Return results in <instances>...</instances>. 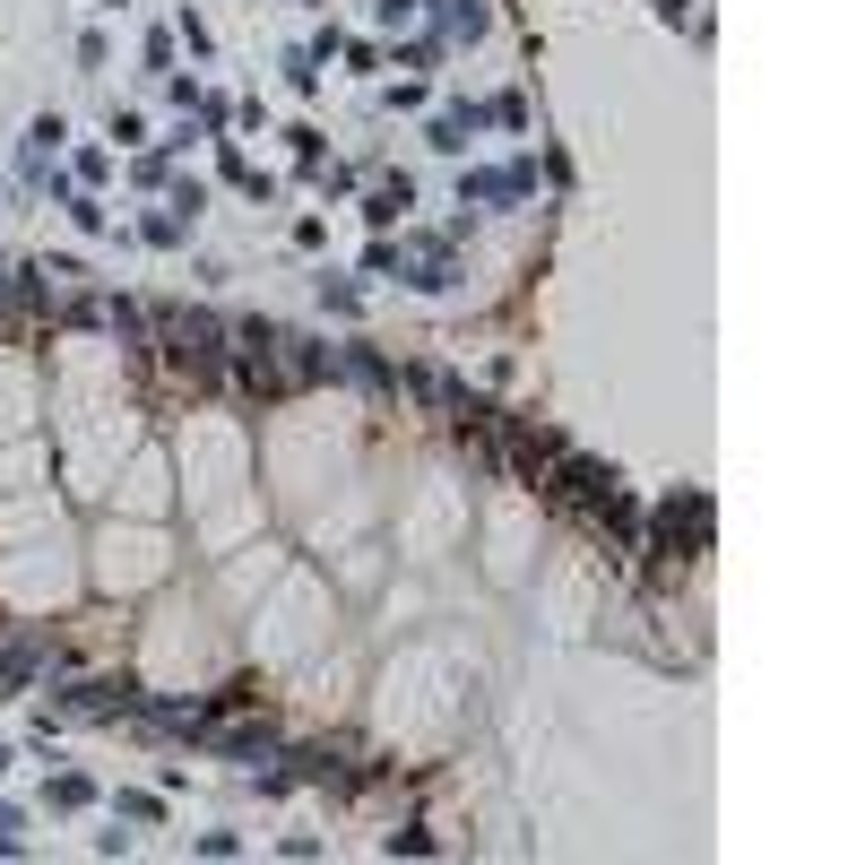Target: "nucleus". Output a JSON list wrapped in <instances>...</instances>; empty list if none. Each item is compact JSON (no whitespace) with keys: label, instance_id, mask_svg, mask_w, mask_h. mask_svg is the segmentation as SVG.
<instances>
[{"label":"nucleus","instance_id":"nucleus-1","mask_svg":"<svg viewBox=\"0 0 865 865\" xmlns=\"http://www.w3.org/2000/svg\"><path fill=\"white\" fill-rule=\"evenodd\" d=\"M510 191H528V165H494V173H468V182H459V208H468V200H510Z\"/></svg>","mask_w":865,"mask_h":865},{"label":"nucleus","instance_id":"nucleus-2","mask_svg":"<svg viewBox=\"0 0 865 865\" xmlns=\"http://www.w3.org/2000/svg\"><path fill=\"white\" fill-rule=\"evenodd\" d=\"M44 805H61V814H87V805H96V779H87V770H61V779L44 788Z\"/></svg>","mask_w":865,"mask_h":865},{"label":"nucleus","instance_id":"nucleus-3","mask_svg":"<svg viewBox=\"0 0 865 865\" xmlns=\"http://www.w3.org/2000/svg\"><path fill=\"white\" fill-rule=\"evenodd\" d=\"M407 208H416V182H407V173H398V182H381V191L364 200V217H372V226H389V217H407Z\"/></svg>","mask_w":865,"mask_h":865},{"label":"nucleus","instance_id":"nucleus-4","mask_svg":"<svg viewBox=\"0 0 865 865\" xmlns=\"http://www.w3.org/2000/svg\"><path fill=\"white\" fill-rule=\"evenodd\" d=\"M442 9V35H485V0H433Z\"/></svg>","mask_w":865,"mask_h":865},{"label":"nucleus","instance_id":"nucleus-5","mask_svg":"<svg viewBox=\"0 0 865 865\" xmlns=\"http://www.w3.org/2000/svg\"><path fill=\"white\" fill-rule=\"evenodd\" d=\"M217 173H226L235 191H251V200H268V182H260V173H251V165H243V147H235V139L217 147Z\"/></svg>","mask_w":865,"mask_h":865},{"label":"nucleus","instance_id":"nucleus-6","mask_svg":"<svg viewBox=\"0 0 865 865\" xmlns=\"http://www.w3.org/2000/svg\"><path fill=\"white\" fill-rule=\"evenodd\" d=\"M61 208H70V226H79V235H105V226H113V217H105V200H96V191H70V200H61Z\"/></svg>","mask_w":865,"mask_h":865},{"label":"nucleus","instance_id":"nucleus-7","mask_svg":"<svg viewBox=\"0 0 865 865\" xmlns=\"http://www.w3.org/2000/svg\"><path fill=\"white\" fill-rule=\"evenodd\" d=\"M182 235H191V217H173V208L139 226V243H156V251H182Z\"/></svg>","mask_w":865,"mask_h":865},{"label":"nucleus","instance_id":"nucleus-8","mask_svg":"<svg viewBox=\"0 0 865 865\" xmlns=\"http://www.w3.org/2000/svg\"><path fill=\"white\" fill-rule=\"evenodd\" d=\"M113 814H122V822H165V796H147V788H122V796H113Z\"/></svg>","mask_w":865,"mask_h":865},{"label":"nucleus","instance_id":"nucleus-9","mask_svg":"<svg viewBox=\"0 0 865 865\" xmlns=\"http://www.w3.org/2000/svg\"><path fill=\"white\" fill-rule=\"evenodd\" d=\"M286 87L312 96V87H321V52H286Z\"/></svg>","mask_w":865,"mask_h":865},{"label":"nucleus","instance_id":"nucleus-10","mask_svg":"<svg viewBox=\"0 0 865 865\" xmlns=\"http://www.w3.org/2000/svg\"><path fill=\"white\" fill-rule=\"evenodd\" d=\"M200 208H208V182H173V217H191V226H200Z\"/></svg>","mask_w":865,"mask_h":865},{"label":"nucleus","instance_id":"nucleus-11","mask_svg":"<svg viewBox=\"0 0 865 865\" xmlns=\"http://www.w3.org/2000/svg\"><path fill=\"white\" fill-rule=\"evenodd\" d=\"M165 105H182V113H191V105H200V79H182V70H165Z\"/></svg>","mask_w":865,"mask_h":865},{"label":"nucleus","instance_id":"nucleus-12","mask_svg":"<svg viewBox=\"0 0 865 865\" xmlns=\"http://www.w3.org/2000/svg\"><path fill=\"white\" fill-rule=\"evenodd\" d=\"M0 857H17V814L0 805Z\"/></svg>","mask_w":865,"mask_h":865},{"label":"nucleus","instance_id":"nucleus-13","mask_svg":"<svg viewBox=\"0 0 865 865\" xmlns=\"http://www.w3.org/2000/svg\"><path fill=\"white\" fill-rule=\"evenodd\" d=\"M9 761H17V753H9V744H0V779H9Z\"/></svg>","mask_w":865,"mask_h":865},{"label":"nucleus","instance_id":"nucleus-14","mask_svg":"<svg viewBox=\"0 0 865 865\" xmlns=\"http://www.w3.org/2000/svg\"><path fill=\"white\" fill-rule=\"evenodd\" d=\"M303 9H321V0H303Z\"/></svg>","mask_w":865,"mask_h":865}]
</instances>
